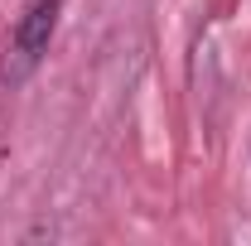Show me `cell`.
Segmentation results:
<instances>
[{
    "label": "cell",
    "instance_id": "obj_1",
    "mask_svg": "<svg viewBox=\"0 0 251 246\" xmlns=\"http://www.w3.org/2000/svg\"><path fill=\"white\" fill-rule=\"evenodd\" d=\"M58 10L63 0H29L15 20V34H10V53H5V82L20 87L29 82V73L44 63L49 44H53V29H58Z\"/></svg>",
    "mask_w": 251,
    "mask_h": 246
}]
</instances>
